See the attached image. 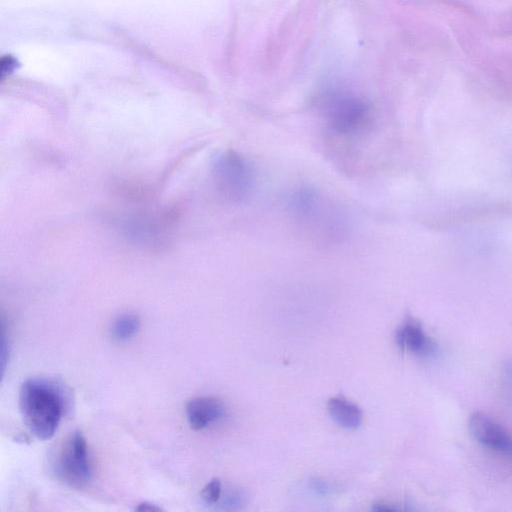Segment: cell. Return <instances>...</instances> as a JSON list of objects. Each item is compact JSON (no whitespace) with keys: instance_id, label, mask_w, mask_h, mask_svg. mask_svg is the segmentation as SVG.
<instances>
[{"instance_id":"4fadbf2b","label":"cell","mask_w":512,"mask_h":512,"mask_svg":"<svg viewBox=\"0 0 512 512\" xmlns=\"http://www.w3.org/2000/svg\"><path fill=\"white\" fill-rule=\"evenodd\" d=\"M162 509L155 504L149 503V502H143L138 504V506L135 507V511L140 512H158Z\"/></svg>"},{"instance_id":"8fae6325","label":"cell","mask_w":512,"mask_h":512,"mask_svg":"<svg viewBox=\"0 0 512 512\" xmlns=\"http://www.w3.org/2000/svg\"><path fill=\"white\" fill-rule=\"evenodd\" d=\"M1 78L4 79L5 77L10 76L13 74L19 67L20 62L18 59L11 54H5L1 57Z\"/></svg>"},{"instance_id":"8992f818","label":"cell","mask_w":512,"mask_h":512,"mask_svg":"<svg viewBox=\"0 0 512 512\" xmlns=\"http://www.w3.org/2000/svg\"><path fill=\"white\" fill-rule=\"evenodd\" d=\"M397 345L419 356H432L437 351L435 342L426 334L421 323L412 317H407L395 333Z\"/></svg>"},{"instance_id":"52a82bcc","label":"cell","mask_w":512,"mask_h":512,"mask_svg":"<svg viewBox=\"0 0 512 512\" xmlns=\"http://www.w3.org/2000/svg\"><path fill=\"white\" fill-rule=\"evenodd\" d=\"M190 427L202 430L225 415V407L216 397L202 396L189 400L185 408Z\"/></svg>"},{"instance_id":"7a4b0ae2","label":"cell","mask_w":512,"mask_h":512,"mask_svg":"<svg viewBox=\"0 0 512 512\" xmlns=\"http://www.w3.org/2000/svg\"><path fill=\"white\" fill-rule=\"evenodd\" d=\"M214 168L219 188L227 198L238 203L251 196L256 174L244 156L226 151L217 157Z\"/></svg>"},{"instance_id":"3957f363","label":"cell","mask_w":512,"mask_h":512,"mask_svg":"<svg viewBox=\"0 0 512 512\" xmlns=\"http://www.w3.org/2000/svg\"><path fill=\"white\" fill-rule=\"evenodd\" d=\"M57 477L70 487L85 486L92 477L86 439L81 431L73 432L63 443L54 463Z\"/></svg>"},{"instance_id":"9c48e42d","label":"cell","mask_w":512,"mask_h":512,"mask_svg":"<svg viewBox=\"0 0 512 512\" xmlns=\"http://www.w3.org/2000/svg\"><path fill=\"white\" fill-rule=\"evenodd\" d=\"M140 320L137 315L123 314L118 316L112 324V336L119 341L133 337L139 330Z\"/></svg>"},{"instance_id":"6da1fadb","label":"cell","mask_w":512,"mask_h":512,"mask_svg":"<svg viewBox=\"0 0 512 512\" xmlns=\"http://www.w3.org/2000/svg\"><path fill=\"white\" fill-rule=\"evenodd\" d=\"M19 408L24 424L40 440L51 438L63 414L59 387L46 379L26 380L19 391Z\"/></svg>"},{"instance_id":"5b68a950","label":"cell","mask_w":512,"mask_h":512,"mask_svg":"<svg viewBox=\"0 0 512 512\" xmlns=\"http://www.w3.org/2000/svg\"><path fill=\"white\" fill-rule=\"evenodd\" d=\"M469 429L482 445L512 459V437L489 415L474 413L469 420Z\"/></svg>"},{"instance_id":"7c38bea8","label":"cell","mask_w":512,"mask_h":512,"mask_svg":"<svg viewBox=\"0 0 512 512\" xmlns=\"http://www.w3.org/2000/svg\"><path fill=\"white\" fill-rule=\"evenodd\" d=\"M311 489L314 490L319 495H327L331 492L330 484L319 478H313L310 480Z\"/></svg>"},{"instance_id":"ba28073f","label":"cell","mask_w":512,"mask_h":512,"mask_svg":"<svg viewBox=\"0 0 512 512\" xmlns=\"http://www.w3.org/2000/svg\"><path fill=\"white\" fill-rule=\"evenodd\" d=\"M327 409L332 419L343 428L356 429L362 424L361 409L342 397L329 399Z\"/></svg>"},{"instance_id":"277c9868","label":"cell","mask_w":512,"mask_h":512,"mask_svg":"<svg viewBox=\"0 0 512 512\" xmlns=\"http://www.w3.org/2000/svg\"><path fill=\"white\" fill-rule=\"evenodd\" d=\"M325 119L330 129L340 135L361 132L369 121L367 105L348 95L335 96L326 103Z\"/></svg>"},{"instance_id":"30bf717a","label":"cell","mask_w":512,"mask_h":512,"mask_svg":"<svg viewBox=\"0 0 512 512\" xmlns=\"http://www.w3.org/2000/svg\"><path fill=\"white\" fill-rule=\"evenodd\" d=\"M221 496V482L218 479H212L201 491L202 500L208 504H216Z\"/></svg>"}]
</instances>
